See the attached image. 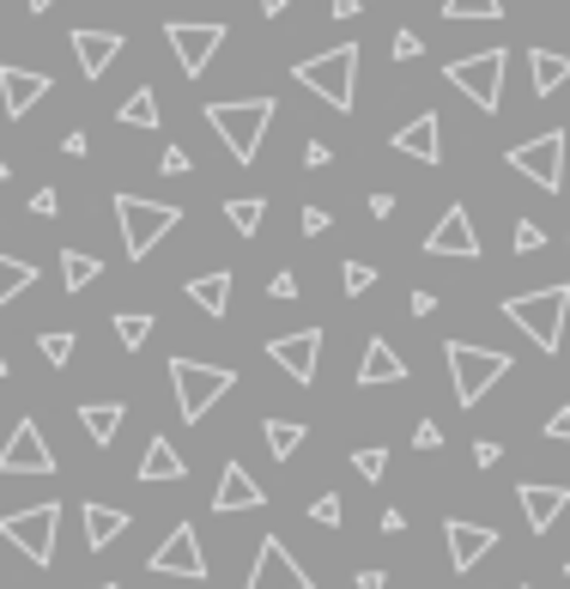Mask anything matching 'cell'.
I'll use <instances>...</instances> for the list:
<instances>
[{
  "label": "cell",
  "mask_w": 570,
  "mask_h": 589,
  "mask_svg": "<svg viewBox=\"0 0 570 589\" xmlns=\"http://www.w3.org/2000/svg\"><path fill=\"white\" fill-rule=\"evenodd\" d=\"M358 43H334L328 55H304L298 67H292V79H298L304 92H316L328 110H340L346 116L352 98H358Z\"/></svg>",
  "instance_id": "6da1fadb"
},
{
  "label": "cell",
  "mask_w": 570,
  "mask_h": 589,
  "mask_svg": "<svg viewBox=\"0 0 570 589\" xmlns=\"http://www.w3.org/2000/svg\"><path fill=\"white\" fill-rule=\"evenodd\" d=\"M207 128L225 140L237 165H255L261 140L273 128V98H231V104H207Z\"/></svg>",
  "instance_id": "7a4b0ae2"
},
{
  "label": "cell",
  "mask_w": 570,
  "mask_h": 589,
  "mask_svg": "<svg viewBox=\"0 0 570 589\" xmlns=\"http://www.w3.org/2000/svg\"><path fill=\"white\" fill-rule=\"evenodd\" d=\"M504 316L540 347V353H558V341H565V316H570V286L516 292V298H504Z\"/></svg>",
  "instance_id": "3957f363"
},
{
  "label": "cell",
  "mask_w": 570,
  "mask_h": 589,
  "mask_svg": "<svg viewBox=\"0 0 570 589\" xmlns=\"http://www.w3.org/2000/svg\"><path fill=\"white\" fill-rule=\"evenodd\" d=\"M504 73H510V49L455 55V61L443 67V79H449V86L467 98V104H480V116H492V110H504Z\"/></svg>",
  "instance_id": "277c9868"
},
{
  "label": "cell",
  "mask_w": 570,
  "mask_h": 589,
  "mask_svg": "<svg viewBox=\"0 0 570 589\" xmlns=\"http://www.w3.org/2000/svg\"><path fill=\"white\" fill-rule=\"evenodd\" d=\"M504 377H510V353L474 347V341H449V383H455V401L461 407H480Z\"/></svg>",
  "instance_id": "5b68a950"
},
{
  "label": "cell",
  "mask_w": 570,
  "mask_h": 589,
  "mask_svg": "<svg viewBox=\"0 0 570 589\" xmlns=\"http://www.w3.org/2000/svg\"><path fill=\"white\" fill-rule=\"evenodd\" d=\"M170 383H176V414L189 419V426H201V419L213 414V401L231 395L237 371L231 365H207V359H170Z\"/></svg>",
  "instance_id": "8992f818"
},
{
  "label": "cell",
  "mask_w": 570,
  "mask_h": 589,
  "mask_svg": "<svg viewBox=\"0 0 570 589\" xmlns=\"http://www.w3.org/2000/svg\"><path fill=\"white\" fill-rule=\"evenodd\" d=\"M116 225H122V243H128V262H146V256L182 225V207H170V201H140V195H116Z\"/></svg>",
  "instance_id": "52a82bcc"
},
{
  "label": "cell",
  "mask_w": 570,
  "mask_h": 589,
  "mask_svg": "<svg viewBox=\"0 0 570 589\" xmlns=\"http://www.w3.org/2000/svg\"><path fill=\"white\" fill-rule=\"evenodd\" d=\"M55 529H61V505H55V498H43L31 511L0 517V541H13L31 565H55Z\"/></svg>",
  "instance_id": "ba28073f"
},
{
  "label": "cell",
  "mask_w": 570,
  "mask_h": 589,
  "mask_svg": "<svg viewBox=\"0 0 570 589\" xmlns=\"http://www.w3.org/2000/svg\"><path fill=\"white\" fill-rule=\"evenodd\" d=\"M504 158H510V171L528 177V183L546 189V195H558V189H565V134H558V128L534 134V140H522V146H510Z\"/></svg>",
  "instance_id": "9c48e42d"
},
{
  "label": "cell",
  "mask_w": 570,
  "mask_h": 589,
  "mask_svg": "<svg viewBox=\"0 0 570 589\" xmlns=\"http://www.w3.org/2000/svg\"><path fill=\"white\" fill-rule=\"evenodd\" d=\"M146 571H152V577H189V584H201V577H207L201 529H195V523H176L164 541H158V553H152V559H146Z\"/></svg>",
  "instance_id": "30bf717a"
},
{
  "label": "cell",
  "mask_w": 570,
  "mask_h": 589,
  "mask_svg": "<svg viewBox=\"0 0 570 589\" xmlns=\"http://www.w3.org/2000/svg\"><path fill=\"white\" fill-rule=\"evenodd\" d=\"M0 474H43V480L55 474V450H49L37 419H19L13 438L0 444Z\"/></svg>",
  "instance_id": "8fae6325"
},
{
  "label": "cell",
  "mask_w": 570,
  "mask_h": 589,
  "mask_svg": "<svg viewBox=\"0 0 570 589\" xmlns=\"http://www.w3.org/2000/svg\"><path fill=\"white\" fill-rule=\"evenodd\" d=\"M267 359L292 383H304V389H310V383H316V365H322V328H292V335H273V341H267Z\"/></svg>",
  "instance_id": "7c38bea8"
},
{
  "label": "cell",
  "mask_w": 570,
  "mask_h": 589,
  "mask_svg": "<svg viewBox=\"0 0 570 589\" xmlns=\"http://www.w3.org/2000/svg\"><path fill=\"white\" fill-rule=\"evenodd\" d=\"M164 37H170V49H176V67H182V73H189V79H201V73H207V61L219 55V43H225V25H213V19H207V25L170 19V25H164Z\"/></svg>",
  "instance_id": "4fadbf2b"
},
{
  "label": "cell",
  "mask_w": 570,
  "mask_h": 589,
  "mask_svg": "<svg viewBox=\"0 0 570 589\" xmlns=\"http://www.w3.org/2000/svg\"><path fill=\"white\" fill-rule=\"evenodd\" d=\"M243 589H316V584H310V571L285 553V541L267 535L255 547V565H249V584Z\"/></svg>",
  "instance_id": "5bb4252c"
},
{
  "label": "cell",
  "mask_w": 570,
  "mask_h": 589,
  "mask_svg": "<svg viewBox=\"0 0 570 589\" xmlns=\"http://www.w3.org/2000/svg\"><path fill=\"white\" fill-rule=\"evenodd\" d=\"M49 92H55L49 73H37V67H19V61H0V110H7L13 122L31 116V110H37Z\"/></svg>",
  "instance_id": "9a60e30c"
},
{
  "label": "cell",
  "mask_w": 570,
  "mask_h": 589,
  "mask_svg": "<svg viewBox=\"0 0 570 589\" xmlns=\"http://www.w3.org/2000/svg\"><path fill=\"white\" fill-rule=\"evenodd\" d=\"M425 256H449V262H474L480 256V231H474L467 207H443V219L425 231Z\"/></svg>",
  "instance_id": "2e32d148"
},
{
  "label": "cell",
  "mask_w": 570,
  "mask_h": 589,
  "mask_svg": "<svg viewBox=\"0 0 570 589\" xmlns=\"http://www.w3.org/2000/svg\"><path fill=\"white\" fill-rule=\"evenodd\" d=\"M516 505H522V517H528V535H546V529L565 517V505H570V486H552V480H522L516 486Z\"/></svg>",
  "instance_id": "e0dca14e"
},
{
  "label": "cell",
  "mask_w": 570,
  "mask_h": 589,
  "mask_svg": "<svg viewBox=\"0 0 570 589\" xmlns=\"http://www.w3.org/2000/svg\"><path fill=\"white\" fill-rule=\"evenodd\" d=\"M443 541H449V565H455V571H474V565L498 547V529L467 523V517H449V523H443Z\"/></svg>",
  "instance_id": "ac0fdd59"
},
{
  "label": "cell",
  "mask_w": 570,
  "mask_h": 589,
  "mask_svg": "<svg viewBox=\"0 0 570 589\" xmlns=\"http://www.w3.org/2000/svg\"><path fill=\"white\" fill-rule=\"evenodd\" d=\"M389 152L419 158V165H437V158H443V122L431 116V110H425V116H413L407 128L389 134Z\"/></svg>",
  "instance_id": "d6986e66"
},
{
  "label": "cell",
  "mask_w": 570,
  "mask_h": 589,
  "mask_svg": "<svg viewBox=\"0 0 570 589\" xmlns=\"http://www.w3.org/2000/svg\"><path fill=\"white\" fill-rule=\"evenodd\" d=\"M267 505V492H261V480L243 468V462H231V468L219 474V492H213V511L231 517V511H261Z\"/></svg>",
  "instance_id": "ffe728a7"
},
{
  "label": "cell",
  "mask_w": 570,
  "mask_h": 589,
  "mask_svg": "<svg viewBox=\"0 0 570 589\" xmlns=\"http://www.w3.org/2000/svg\"><path fill=\"white\" fill-rule=\"evenodd\" d=\"M73 55L86 79H104L110 61L122 55V31H73Z\"/></svg>",
  "instance_id": "44dd1931"
},
{
  "label": "cell",
  "mask_w": 570,
  "mask_h": 589,
  "mask_svg": "<svg viewBox=\"0 0 570 589\" xmlns=\"http://www.w3.org/2000/svg\"><path fill=\"white\" fill-rule=\"evenodd\" d=\"M358 383L364 389H376V383H407V359L395 353L383 335L376 341H364V359H358Z\"/></svg>",
  "instance_id": "7402d4cb"
},
{
  "label": "cell",
  "mask_w": 570,
  "mask_h": 589,
  "mask_svg": "<svg viewBox=\"0 0 570 589\" xmlns=\"http://www.w3.org/2000/svg\"><path fill=\"white\" fill-rule=\"evenodd\" d=\"M122 419H128V407H122V401H86V407H79V426H86V438H91L98 450L116 444Z\"/></svg>",
  "instance_id": "603a6c76"
},
{
  "label": "cell",
  "mask_w": 570,
  "mask_h": 589,
  "mask_svg": "<svg viewBox=\"0 0 570 589\" xmlns=\"http://www.w3.org/2000/svg\"><path fill=\"white\" fill-rule=\"evenodd\" d=\"M570 79V55H552V49H528V92L534 98H552L558 86Z\"/></svg>",
  "instance_id": "cb8c5ba5"
},
{
  "label": "cell",
  "mask_w": 570,
  "mask_h": 589,
  "mask_svg": "<svg viewBox=\"0 0 570 589\" xmlns=\"http://www.w3.org/2000/svg\"><path fill=\"white\" fill-rule=\"evenodd\" d=\"M122 529H128V511H116V505H86V547L91 553L116 547Z\"/></svg>",
  "instance_id": "d4e9b609"
},
{
  "label": "cell",
  "mask_w": 570,
  "mask_h": 589,
  "mask_svg": "<svg viewBox=\"0 0 570 589\" xmlns=\"http://www.w3.org/2000/svg\"><path fill=\"white\" fill-rule=\"evenodd\" d=\"M182 474H189V462L176 456V444H170V438H152L146 456H140V480L152 486V480H182Z\"/></svg>",
  "instance_id": "484cf974"
},
{
  "label": "cell",
  "mask_w": 570,
  "mask_h": 589,
  "mask_svg": "<svg viewBox=\"0 0 570 589\" xmlns=\"http://www.w3.org/2000/svg\"><path fill=\"white\" fill-rule=\"evenodd\" d=\"M189 298H195V310L225 316V310H231V274H201V280H189Z\"/></svg>",
  "instance_id": "4316f807"
},
{
  "label": "cell",
  "mask_w": 570,
  "mask_h": 589,
  "mask_svg": "<svg viewBox=\"0 0 570 589\" xmlns=\"http://www.w3.org/2000/svg\"><path fill=\"white\" fill-rule=\"evenodd\" d=\"M104 280V262L98 256H86V249H61V286L67 292H86V286H98Z\"/></svg>",
  "instance_id": "83f0119b"
},
{
  "label": "cell",
  "mask_w": 570,
  "mask_h": 589,
  "mask_svg": "<svg viewBox=\"0 0 570 589\" xmlns=\"http://www.w3.org/2000/svg\"><path fill=\"white\" fill-rule=\"evenodd\" d=\"M116 122H122V128H158V92H152V86H140V92L122 98Z\"/></svg>",
  "instance_id": "f1b7e54d"
},
{
  "label": "cell",
  "mask_w": 570,
  "mask_h": 589,
  "mask_svg": "<svg viewBox=\"0 0 570 589\" xmlns=\"http://www.w3.org/2000/svg\"><path fill=\"white\" fill-rule=\"evenodd\" d=\"M31 280H37V262H25V256H7V249H0V310H7V304H13Z\"/></svg>",
  "instance_id": "f546056e"
},
{
  "label": "cell",
  "mask_w": 570,
  "mask_h": 589,
  "mask_svg": "<svg viewBox=\"0 0 570 589\" xmlns=\"http://www.w3.org/2000/svg\"><path fill=\"white\" fill-rule=\"evenodd\" d=\"M225 219L237 225V237H255L261 219H267V201H261V195H237V201H225Z\"/></svg>",
  "instance_id": "4dcf8cb0"
},
{
  "label": "cell",
  "mask_w": 570,
  "mask_h": 589,
  "mask_svg": "<svg viewBox=\"0 0 570 589\" xmlns=\"http://www.w3.org/2000/svg\"><path fill=\"white\" fill-rule=\"evenodd\" d=\"M261 438H267V450L273 456H298V444H304V426L298 419H267V426H261Z\"/></svg>",
  "instance_id": "1f68e13d"
},
{
  "label": "cell",
  "mask_w": 570,
  "mask_h": 589,
  "mask_svg": "<svg viewBox=\"0 0 570 589\" xmlns=\"http://www.w3.org/2000/svg\"><path fill=\"white\" fill-rule=\"evenodd\" d=\"M152 328H158V322H152L146 310H122V316H116V341L128 347V353H140V347L152 341Z\"/></svg>",
  "instance_id": "d6a6232c"
},
{
  "label": "cell",
  "mask_w": 570,
  "mask_h": 589,
  "mask_svg": "<svg viewBox=\"0 0 570 589\" xmlns=\"http://www.w3.org/2000/svg\"><path fill=\"white\" fill-rule=\"evenodd\" d=\"M443 19H504L498 0H443Z\"/></svg>",
  "instance_id": "836d02e7"
},
{
  "label": "cell",
  "mask_w": 570,
  "mask_h": 589,
  "mask_svg": "<svg viewBox=\"0 0 570 589\" xmlns=\"http://www.w3.org/2000/svg\"><path fill=\"white\" fill-rule=\"evenodd\" d=\"M371 286H376V268L371 262H346V268H340V292H346V298H364Z\"/></svg>",
  "instance_id": "e575fe53"
},
{
  "label": "cell",
  "mask_w": 570,
  "mask_h": 589,
  "mask_svg": "<svg viewBox=\"0 0 570 589\" xmlns=\"http://www.w3.org/2000/svg\"><path fill=\"white\" fill-rule=\"evenodd\" d=\"M352 468H358L364 480H383V474H389V450H376V444L352 450Z\"/></svg>",
  "instance_id": "d590c367"
},
{
  "label": "cell",
  "mask_w": 570,
  "mask_h": 589,
  "mask_svg": "<svg viewBox=\"0 0 570 589\" xmlns=\"http://www.w3.org/2000/svg\"><path fill=\"white\" fill-rule=\"evenodd\" d=\"M37 347H43V359H49L55 371H61L67 359H73V335H67V328H49V335H43Z\"/></svg>",
  "instance_id": "8d00e7d4"
},
{
  "label": "cell",
  "mask_w": 570,
  "mask_h": 589,
  "mask_svg": "<svg viewBox=\"0 0 570 589\" xmlns=\"http://www.w3.org/2000/svg\"><path fill=\"white\" fill-rule=\"evenodd\" d=\"M413 450H425V456H437V450H443V426H437V419H419V426H413Z\"/></svg>",
  "instance_id": "74e56055"
},
{
  "label": "cell",
  "mask_w": 570,
  "mask_h": 589,
  "mask_svg": "<svg viewBox=\"0 0 570 589\" xmlns=\"http://www.w3.org/2000/svg\"><path fill=\"white\" fill-rule=\"evenodd\" d=\"M310 517H316V523H328V529H340V517H346V505H340V492H322V498L310 505Z\"/></svg>",
  "instance_id": "f35d334b"
},
{
  "label": "cell",
  "mask_w": 570,
  "mask_h": 589,
  "mask_svg": "<svg viewBox=\"0 0 570 589\" xmlns=\"http://www.w3.org/2000/svg\"><path fill=\"white\" fill-rule=\"evenodd\" d=\"M516 249H522V256H534V249H546V225L522 219V225H516Z\"/></svg>",
  "instance_id": "ab89813d"
},
{
  "label": "cell",
  "mask_w": 570,
  "mask_h": 589,
  "mask_svg": "<svg viewBox=\"0 0 570 589\" xmlns=\"http://www.w3.org/2000/svg\"><path fill=\"white\" fill-rule=\"evenodd\" d=\"M31 213H37V219H55V213H61V195H55V189L43 183L37 195H31Z\"/></svg>",
  "instance_id": "60d3db41"
},
{
  "label": "cell",
  "mask_w": 570,
  "mask_h": 589,
  "mask_svg": "<svg viewBox=\"0 0 570 589\" xmlns=\"http://www.w3.org/2000/svg\"><path fill=\"white\" fill-rule=\"evenodd\" d=\"M158 171H164V177H189V152H182V146H164Z\"/></svg>",
  "instance_id": "b9f144b4"
},
{
  "label": "cell",
  "mask_w": 570,
  "mask_h": 589,
  "mask_svg": "<svg viewBox=\"0 0 570 589\" xmlns=\"http://www.w3.org/2000/svg\"><path fill=\"white\" fill-rule=\"evenodd\" d=\"M474 462H480V468H498V462H504V444H492V438H474Z\"/></svg>",
  "instance_id": "7bdbcfd3"
},
{
  "label": "cell",
  "mask_w": 570,
  "mask_h": 589,
  "mask_svg": "<svg viewBox=\"0 0 570 589\" xmlns=\"http://www.w3.org/2000/svg\"><path fill=\"white\" fill-rule=\"evenodd\" d=\"M546 438H552V444H570V407H552V419H546Z\"/></svg>",
  "instance_id": "ee69618b"
},
{
  "label": "cell",
  "mask_w": 570,
  "mask_h": 589,
  "mask_svg": "<svg viewBox=\"0 0 570 589\" xmlns=\"http://www.w3.org/2000/svg\"><path fill=\"white\" fill-rule=\"evenodd\" d=\"M267 298H285V304H292V298H298V274H273L267 280Z\"/></svg>",
  "instance_id": "f6af8a7d"
},
{
  "label": "cell",
  "mask_w": 570,
  "mask_h": 589,
  "mask_svg": "<svg viewBox=\"0 0 570 589\" xmlns=\"http://www.w3.org/2000/svg\"><path fill=\"white\" fill-rule=\"evenodd\" d=\"M298 225H304V237H322V231H328V213H322V207H304Z\"/></svg>",
  "instance_id": "bcb514c9"
},
{
  "label": "cell",
  "mask_w": 570,
  "mask_h": 589,
  "mask_svg": "<svg viewBox=\"0 0 570 589\" xmlns=\"http://www.w3.org/2000/svg\"><path fill=\"white\" fill-rule=\"evenodd\" d=\"M413 55H419V37L413 31H395V61H413Z\"/></svg>",
  "instance_id": "7dc6e473"
},
{
  "label": "cell",
  "mask_w": 570,
  "mask_h": 589,
  "mask_svg": "<svg viewBox=\"0 0 570 589\" xmlns=\"http://www.w3.org/2000/svg\"><path fill=\"white\" fill-rule=\"evenodd\" d=\"M407 310H413V316H431V310H437V292H407Z\"/></svg>",
  "instance_id": "c3c4849f"
},
{
  "label": "cell",
  "mask_w": 570,
  "mask_h": 589,
  "mask_svg": "<svg viewBox=\"0 0 570 589\" xmlns=\"http://www.w3.org/2000/svg\"><path fill=\"white\" fill-rule=\"evenodd\" d=\"M328 158H334V152H328L322 140H310V146H304V165H310V171H328Z\"/></svg>",
  "instance_id": "681fc988"
},
{
  "label": "cell",
  "mask_w": 570,
  "mask_h": 589,
  "mask_svg": "<svg viewBox=\"0 0 570 589\" xmlns=\"http://www.w3.org/2000/svg\"><path fill=\"white\" fill-rule=\"evenodd\" d=\"M389 213H395V195H389V189H376V195H371V219H389Z\"/></svg>",
  "instance_id": "f907efd6"
},
{
  "label": "cell",
  "mask_w": 570,
  "mask_h": 589,
  "mask_svg": "<svg viewBox=\"0 0 570 589\" xmlns=\"http://www.w3.org/2000/svg\"><path fill=\"white\" fill-rule=\"evenodd\" d=\"M86 146H91V140H86V134L73 128V134H67V140H61V152H67V158H86Z\"/></svg>",
  "instance_id": "816d5d0a"
},
{
  "label": "cell",
  "mask_w": 570,
  "mask_h": 589,
  "mask_svg": "<svg viewBox=\"0 0 570 589\" xmlns=\"http://www.w3.org/2000/svg\"><path fill=\"white\" fill-rule=\"evenodd\" d=\"M328 7H334V19H358L364 13V0H328Z\"/></svg>",
  "instance_id": "f5cc1de1"
},
{
  "label": "cell",
  "mask_w": 570,
  "mask_h": 589,
  "mask_svg": "<svg viewBox=\"0 0 570 589\" xmlns=\"http://www.w3.org/2000/svg\"><path fill=\"white\" fill-rule=\"evenodd\" d=\"M407 529V511H383V535H401Z\"/></svg>",
  "instance_id": "db71d44e"
},
{
  "label": "cell",
  "mask_w": 570,
  "mask_h": 589,
  "mask_svg": "<svg viewBox=\"0 0 570 589\" xmlns=\"http://www.w3.org/2000/svg\"><path fill=\"white\" fill-rule=\"evenodd\" d=\"M358 589H389V571H358Z\"/></svg>",
  "instance_id": "11a10c76"
},
{
  "label": "cell",
  "mask_w": 570,
  "mask_h": 589,
  "mask_svg": "<svg viewBox=\"0 0 570 589\" xmlns=\"http://www.w3.org/2000/svg\"><path fill=\"white\" fill-rule=\"evenodd\" d=\"M285 7H292V0H261V19H285Z\"/></svg>",
  "instance_id": "9f6ffc18"
},
{
  "label": "cell",
  "mask_w": 570,
  "mask_h": 589,
  "mask_svg": "<svg viewBox=\"0 0 570 589\" xmlns=\"http://www.w3.org/2000/svg\"><path fill=\"white\" fill-rule=\"evenodd\" d=\"M25 7H31L37 19H43V13H55V0H25Z\"/></svg>",
  "instance_id": "6f0895ef"
},
{
  "label": "cell",
  "mask_w": 570,
  "mask_h": 589,
  "mask_svg": "<svg viewBox=\"0 0 570 589\" xmlns=\"http://www.w3.org/2000/svg\"><path fill=\"white\" fill-rule=\"evenodd\" d=\"M0 377H13V365H7V353H0Z\"/></svg>",
  "instance_id": "680465c9"
},
{
  "label": "cell",
  "mask_w": 570,
  "mask_h": 589,
  "mask_svg": "<svg viewBox=\"0 0 570 589\" xmlns=\"http://www.w3.org/2000/svg\"><path fill=\"white\" fill-rule=\"evenodd\" d=\"M0 183H7V158H0Z\"/></svg>",
  "instance_id": "91938a15"
},
{
  "label": "cell",
  "mask_w": 570,
  "mask_h": 589,
  "mask_svg": "<svg viewBox=\"0 0 570 589\" xmlns=\"http://www.w3.org/2000/svg\"><path fill=\"white\" fill-rule=\"evenodd\" d=\"M98 589H116V584H98Z\"/></svg>",
  "instance_id": "94428289"
},
{
  "label": "cell",
  "mask_w": 570,
  "mask_h": 589,
  "mask_svg": "<svg viewBox=\"0 0 570 589\" xmlns=\"http://www.w3.org/2000/svg\"><path fill=\"white\" fill-rule=\"evenodd\" d=\"M516 589H534V584H516Z\"/></svg>",
  "instance_id": "6125c7cd"
},
{
  "label": "cell",
  "mask_w": 570,
  "mask_h": 589,
  "mask_svg": "<svg viewBox=\"0 0 570 589\" xmlns=\"http://www.w3.org/2000/svg\"><path fill=\"white\" fill-rule=\"evenodd\" d=\"M565 577H570V559H565Z\"/></svg>",
  "instance_id": "be15d7a7"
},
{
  "label": "cell",
  "mask_w": 570,
  "mask_h": 589,
  "mask_svg": "<svg viewBox=\"0 0 570 589\" xmlns=\"http://www.w3.org/2000/svg\"><path fill=\"white\" fill-rule=\"evenodd\" d=\"M565 256H570V249H565Z\"/></svg>",
  "instance_id": "e7e4bbea"
}]
</instances>
